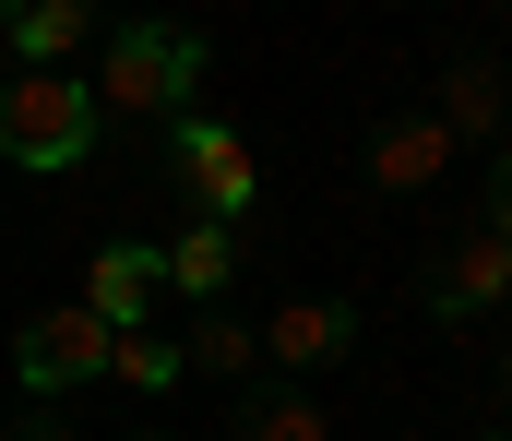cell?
I'll return each instance as SVG.
<instances>
[{"label":"cell","instance_id":"6da1fadb","mask_svg":"<svg viewBox=\"0 0 512 441\" xmlns=\"http://www.w3.org/2000/svg\"><path fill=\"white\" fill-rule=\"evenodd\" d=\"M191 84H203V36L191 24H120L108 48H96V108H120V120H191Z\"/></svg>","mask_w":512,"mask_h":441},{"label":"cell","instance_id":"7a4b0ae2","mask_svg":"<svg viewBox=\"0 0 512 441\" xmlns=\"http://www.w3.org/2000/svg\"><path fill=\"white\" fill-rule=\"evenodd\" d=\"M84 144H96V96H84L72 72L0 84V155H12V167H72Z\"/></svg>","mask_w":512,"mask_h":441},{"label":"cell","instance_id":"3957f363","mask_svg":"<svg viewBox=\"0 0 512 441\" xmlns=\"http://www.w3.org/2000/svg\"><path fill=\"white\" fill-rule=\"evenodd\" d=\"M179 179H191V203H203L215 227H239V215H251V191H262L251 144H239L227 120H179Z\"/></svg>","mask_w":512,"mask_h":441},{"label":"cell","instance_id":"277c9868","mask_svg":"<svg viewBox=\"0 0 512 441\" xmlns=\"http://www.w3.org/2000/svg\"><path fill=\"white\" fill-rule=\"evenodd\" d=\"M108 370V322L96 310H36L24 322V394H72Z\"/></svg>","mask_w":512,"mask_h":441},{"label":"cell","instance_id":"5b68a950","mask_svg":"<svg viewBox=\"0 0 512 441\" xmlns=\"http://www.w3.org/2000/svg\"><path fill=\"white\" fill-rule=\"evenodd\" d=\"M501 298H512V239H489V227L453 239V263L429 275V310H441V322H477V310H501Z\"/></svg>","mask_w":512,"mask_h":441},{"label":"cell","instance_id":"8992f818","mask_svg":"<svg viewBox=\"0 0 512 441\" xmlns=\"http://www.w3.org/2000/svg\"><path fill=\"white\" fill-rule=\"evenodd\" d=\"M346 346H358V310H346V298H286V310L262 322V358H286V370L346 358Z\"/></svg>","mask_w":512,"mask_h":441},{"label":"cell","instance_id":"52a82bcc","mask_svg":"<svg viewBox=\"0 0 512 441\" xmlns=\"http://www.w3.org/2000/svg\"><path fill=\"white\" fill-rule=\"evenodd\" d=\"M441 167H453V132H441L429 108H417V120H382V132H370V179H382V191H429Z\"/></svg>","mask_w":512,"mask_h":441},{"label":"cell","instance_id":"ba28073f","mask_svg":"<svg viewBox=\"0 0 512 441\" xmlns=\"http://www.w3.org/2000/svg\"><path fill=\"white\" fill-rule=\"evenodd\" d=\"M0 36H12L36 72H60V60L96 36V0H12V12H0Z\"/></svg>","mask_w":512,"mask_h":441},{"label":"cell","instance_id":"9c48e42d","mask_svg":"<svg viewBox=\"0 0 512 441\" xmlns=\"http://www.w3.org/2000/svg\"><path fill=\"white\" fill-rule=\"evenodd\" d=\"M155 275H167L179 298H227V275H239V227H215V215H203V227H179V239L155 251Z\"/></svg>","mask_w":512,"mask_h":441},{"label":"cell","instance_id":"30bf717a","mask_svg":"<svg viewBox=\"0 0 512 441\" xmlns=\"http://www.w3.org/2000/svg\"><path fill=\"white\" fill-rule=\"evenodd\" d=\"M167 287V275H155V251H96V287H84V310H96V322H143V298Z\"/></svg>","mask_w":512,"mask_h":441},{"label":"cell","instance_id":"8fae6325","mask_svg":"<svg viewBox=\"0 0 512 441\" xmlns=\"http://www.w3.org/2000/svg\"><path fill=\"white\" fill-rule=\"evenodd\" d=\"M108 382L167 394V382H179V346H167V334H143V322H108Z\"/></svg>","mask_w":512,"mask_h":441},{"label":"cell","instance_id":"7c38bea8","mask_svg":"<svg viewBox=\"0 0 512 441\" xmlns=\"http://www.w3.org/2000/svg\"><path fill=\"white\" fill-rule=\"evenodd\" d=\"M429 120H441L453 144H465V132H501V72H489V60H465V72L441 84V108H429Z\"/></svg>","mask_w":512,"mask_h":441},{"label":"cell","instance_id":"4fadbf2b","mask_svg":"<svg viewBox=\"0 0 512 441\" xmlns=\"http://www.w3.org/2000/svg\"><path fill=\"white\" fill-rule=\"evenodd\" d=\"M251 441H334V418H322L310 394H262V406H251Z\"/></svg>","mask_w":512,"mask_h":441},{"label":"cell","instance_id":"5bb4252c","mask_svg":"<svg viewBox=\"0 0 512 441\" xmlns=\"http://www.w3.org/2000/svg\"><path fill=\"white\" fill-rule=\"evenodd\" d=\"M179 358H203V370H251L262 334H251V322H191V346H179Z\"/></svg>","mask_w":512,"mask_h":441},{"label":"cell","instance_id":"9a60e30c","mask_svg":"<svg viewBox=\"0 0 512 441\" xmlns=\"http://www.w3.org/2000/svg\"><path fill=\"white\" fill-rule=\"evenodd\" d=\"M489 239H512V155H489Z\"/></svg>","mask_w":512,"mask_h":441},{"label":"cell","instance_id":"2e32d148","mask_svg":"<svg viewBox=\"0 0 512 441\" xmlns=\"http://www.w3.org/2000/svg\"><path fill=\"white\" fill-rule=\"evenodd\" d=\"M489 441H512V430H489Z\"/></svg>","mask_w":512,"mask_h":441},{"label":"cell","instance_id":"e0dca14e","mask_svg":"<svg viewBox=\"0 0 512 441\" xmlns=\"http://www.w3.org/2000/svg\"><path fill=\"white\" fill-rule=\"evenodd\" d=\"M143 441H155V430H143Z\"/></svg>","mask_w":512,"mask_h":441}]
</instances>
